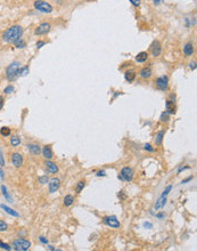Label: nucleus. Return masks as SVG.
I'll return each mask as SVG.
<instances>
[{
  "label": "nucleus",
  "mask_w": 197,
  "mask_h": 251,
  "mask_svg": "<svg viewBox=\"0 0 197 251\" xmlns=\"http://www.w3.org/2000/svg\"><path fill=\"white\" fill-rule=\"evenodd\" d=\"M23 34V28L21 25H13L11 28L7 29L2 34V39L6 42H15L18 39H21Z\"/></svg>",
  "instance_id": "1"
},
{
  "label": "nucleus",
  "mask_w": 197,
  "mask_h": 251,
  "mask_svg": "<svg viewBox=\"0 0 197 251\" xmlns=\"http://www.w3.org/2000/svg\"><path fill=\"white\" fill-rule=\"evenodd\" d=\"M21 69V63L20 62H14L11 65H8L7 70H6V77L8 80H14L17 77V72Z\"/></svg>",
  "instance_id": "2"
},
{
  "label": "nucleus",
  "mask_w": 197,
  "mask_h": 251,
  "mask_svg": "<svg viewBox=\"0 0 197 251\" xmlns=\"http://www.w3.org/2000/svg\"><path fill=\"white\" fill-rule=\"evenodd\" d=\"M31 243L24 239H17L13 242V249L16 251H26L30 249Z\"/></svg>",
  "instance_id": "3"
},
{
  "label": "nucleus",
  "mask_w": 197,
  "mask_h": 251,
  "mask_svg": "<svg viewBox=\"0 0 197 251\" xmlns=\"http://www.w3.org/2000/svg\"><path fill=\"white\" fill-rule=\"evenodd\" d=\"M34 7H35V9H38L39 11L47 13V14H49V13L52 11V5L48 4V2H46V1H42V0H37L34 2Z\"/></svg>",
  "instance_id": "4"
},
{
  "label": "nucleus",
  "mask_w": 197,
  "mask_h": 251,
  "mask_svg": "<svg viewBox=\"0 0 197 251\" xmlns=\"http://www.w3.org/2000/svg\"><path fill=\"white\" fill-rule=\"evenodd\" d=\"M167 84H169V78L166 75H162L156 79V87L162 91H165L167 89Z\"/></svg>",
  "instance_id": "5"
},
{
  "label": "nucleus",
  "mask_w": 197,
  "mask_h": 251,
  "mask_svg": "<svg viewBox=\"0 0 197 251\" xmlns=\"http://www.w3.org/2000/svg\"><path fill=\"white\" fill-rule=\"evenodd\" d=\"M121 178L125 182H131L133 178V169L130 167H124L121 170Z\"/></svg>",
  "instance_id": "6"
},
{
  "label": "nucleus",
  "mask_w": 197,
  "mask_h": 251,
  "mask_svg": "<svg viewBox=\"0 0 197 251\" xmlns=\"http://www.w3.org/2000/svg\"><path fill=\"white\" fill-rule=\"evenodd\" d=\"M104 223L107 226L112 227V228H119L120 227V221L117 220V218L115 216H107V217H105Z\"/></svg>",
  "instance_id": "7"
},
{
  "label": "nucleus",
  "mask_w": 197,
  "mask_h": 251,
  "mask_svg": "<svg viewBox=\"0 0 197 251\" xmlns=\"http://www.w3.org/2000/svg\"><path fill=\"white\" fill-rule=\"evenodd\" d=\"M49 31H50V24L47 23V22H44V23L40 24V25L35 29L34 33L38 34V35H42V34H47Z\"/></svg>",
  "instance_id": "8"
},
{
  "label": "nucleus",
  "mask_w": 197,
  "mask_h": 251,
  "mask_svg": "<svg viewBox=\"0 0 197 251\" xmlns=\"http://www.w3.org/2000/svg\"><path fill=\"white\" fill-rule=\"evenodd\" d=\"M150 52H152V55L153 56H160L161 55V52H162V47H161V43L160 41H155L152 43V46H150Z\"/></svg>",
  "instance_id": "9"
},
{
  "label": "nucleus",
  "mask_w": 197,
  "mask_h": 251,
  "mask_svg": "<svg viewBox=\"0 0 197 251\" xmlns=\"http://www.w3.org/2000/svg\"><path fill=\"white\" fill-rule=\"evenodd\" d=\"M11 162L16 168H20L23 164V157L20 153H14L11 155Z\"/></svg>",
  "instance_id": "10"
},
{
  "label": "nucleus",
  "mask_w": 197,
  "mask_h": 251,
  "mask_svg": "<svg viewBox=\"0 0 197 251\" xmlns=\"http://www.w3.org/2000/svg\"><path fill=\"white\" fill-rule=\"evenodd\" d=\"M61 186V180L58 178H52L49 183V192L50 193H55Z\"/></svg>",
  "instance_id": "11"
},
{
  "label": "nucleus",
  "mask_w": 197,
  "mask_h": 251,
  "mask_svg": "<svg viewBox=\"0 0 197 251\" xmlns=\"http://www.w3.org/2000/svg\"><path fill=\"white\" fill-rule=\"evenodd\" d=\"M44 164H46V167H47L48 172H50V174H56V172L58 171V167H57V164H56V163H54V162H52L50 160H47Z\"/></svg>",
  "instance_id": "12"
},
{
  "label": "nucleus",
  "mask_w": 197,
  "mask_h": 251,
  "mask_svg": "<svg viewBox=\"0 0 197 251\" xmlns=\"http://www.w3.org/2000/svg\"><path fill=\"white\" fill-rule=\"evenodd\" d=\"M42 154H43V157H46L47 160L52 159L54 153H52V147H50V145H46V146L42 148Z\"/></svg>",
  "instance_id": "13"
},
{
  "label": "nucleus",
  "mask_w": 197,
  "mask_h": 251,
  "mask_svg": "<svg viewBox=\"0 0 197 251\" xmlns=\"http://www.w3.org/2000/svg\"><path fill=\"white\" fill-rule=\"evenodd\" d=\"M165 106H166V112H169L171 114H174V112H176V104H174L173 101H171V99L166 101Z\"/></svg>",
  "instance_id": "14"
},
{
  "label": "nucleus",
  "mask_w": 197,
  "mask_h": 251,
  "mask_svg": "<svg viewBox=\"0 0 197 251\" xmlns=\"http://www.w3.org/2000/svg\"><path fill=\"white\" fill-rule=\"evenodd\" d=\"M28 148H29V151L31 152L32 154H34V155H39V154H40V152H41L40 146H39V145H37V144L28 145Z\"/></svg>",
  "instance_id": "15"
},
{
  "label": "nucleus",
  "mask_w": 197,
  "mask_h": 251,
  "mask_svg": "<svg viewBox=\"0 0 197 251\" xmlns=\"http://www.w3.org/2000/svg\"><path fill=\"white\" fill-rule=\"evenodd\" d=\"M147 58H148V54L146 52H139L137 56H136V61L138 63H144L147 61Z\"/></svg>",
  "instance_id": "16"
},
{
  "label": "nucleus",
  "mask_w": 197,
  "mask_h": 251,
  "mask_svg": "<svg viewBox=\"0 0 197 251\" xmlns=\"http://www.w3.org/2000/svg\"><path fill=\"white\" fill-rule=\"evenodd\" d=\"M184 52H185V54H186L187 56H191L194 54V46H193V43H190V42L186 43L185 48H184Z\"/></svg>",
  "instance_id": "17"
},
{
  "label": "nucleus",
  "mask_w": 197,
  "mask_h": 251,
  "mask_svg": "<svg viewBox=\"0 0 197 251\" xmlns=\"http://www.w3.org/2000/svg\"><path fill=\"white\" fill-rule=\"evenodd\" d=\"M0 207H1V209H4L7 213H9L11 216H14V217H18V216H20V215H18V212H16L15 210H13L11 208L7 207L6 204H0Z\"/></svg>",
  "instance_id": "18"
},
{
  "label": "nucleus",
  "mask_w": 197,
  "mask_h": 251,
  "mask_svg": "<svg viewBox=\"0 0 197 251\" xmlns=\"http://www.w3.org/2000/svg\"><path fill=\"white\" fill-rule=\"evenodd\" d=\"M150 75H152V70L149 67H144L140 71V77L143 79H148V78H150Z\"/></svg>",
  "instance_id": "19"
},
{
  "label": "nucleus",
  "mask_w": 197,
  "mask_h": 251,
  "mask_svg": "<svg viewBox=\"0 0 197 251\" xmlns=\"http://www.w3.org/2000/svg\"><path fill=\"white\" fill-rule=\"evenodd\" d=\"M124 78L128 82H132L136 79V72L135 71H126L124 74Z\"/></svg>",
  "instance_id": "20"
},
{
  "label": "nucleus",
  "mask_w": 197,
  "mask_h": 251,
  "mask_svg": "<svg viewBox=\"0 0 197 251\" xmlns=\"http://www.w3.org/2000/svg\"><path fill=\"white\" fill-rule=\"evenodd\" d=\"M73 202H74V196L71 195V194H68V195H66V196L64 198V204H65L66 207L72 206Z\"/></svg>",
  "instance_id": "21"
},
{
  "label": "nucleus",
  "mask_w": 197,
  "mask_h": 251,
  "mask_svg": "<svg viewBox=\"0 0 197 251\" xmlns=\"http://www.w3.org/2000/svg\"><path fill=\"white\" fill-rule=\"evenodd\" d=\"M163 136H164V131H163V130H161V131H158V133H157L156 138H155V144H156V145H161V144H162Z\"/></svg>",
  "instance_id": "22"
},
{
  "label": "nucleus",
  "mask_w": 197,
  "mask_h": 251,
  "mask_svg": "<svg viewBox=\"0 0 197 251\" xmlns=\"http://www.w3.org/2000/svg\"><path fill=\"white\" fill-rule=\"evenodd\" d=\"M165 202H166V198H165V196H161V199H160L158 201H157V202H156V204H155V210L160 209V208H162V207H164Z\"/></svg>",
  "instance_id": "23"
},
{
  "label": "nucleus",
  "mask_w": 197,
  "mask_h": 251,
  "mask_svg": "<svg viewBox=\"0 0 197 251\" xmlns=\"http://www.w3.org/2000/svg\"><path fill=\"white\" fill-rule=\"evenodd\" d=\"M20 143H21V139H20L18 136H13L11 138V144L13 146H18Z\"/></svg>",
  "instance_id": "24"
},
{
  "label": "nucleus",
  "mask_w": 197,
  "mask_h": 251,
  "mask_svg": "<svg viewBox=\"0 0 197 251\" xmlns=\"http://www.w3.org/2000/svg\"><path fill=\"white\" fill-rule=\"evenodd\" d=\"M84 186H85V182H84V180L79 182L78 185H76V187H75V192H76V193H81V191L84 188Z\"/></svg>",
  "instance_id": "25"
},
{
  "label": "nucleus",
  "mask_w": 197,
  "mask_h": 251,
  "mask_svg": "<svg viewBox=\"0 0 197 251\" xmlns=\"http://www.w3.org/2000/svg\"><path fill=\"white\" fill-rule=\"evenodd\" d=\"M0 134L2 135V136L7 137L11 135V128H7V127H2L1 129H0Z\"/></svg>",
  "instance_id": "26"
},
{
  "label": "nucleus",
  "mask_w": 197,
  "mask_h": 251,
  "mask_svg": "<svg viewBox=\"0 0 197 251\" xmlns=\"http://www.w3.org/2000/svg\"><path fill=\"white\" fill-rule=\"evenodd\" d=\"M29 73V67H22L18 70V72H17V77H24V75H26V74Z\"/></svg>",
  "instance_id": "27"
},
{
  "label": "nucleus",
  "mask_w": 197,
  "mask_h": 251,
  "mask_svg": "<svg viewBox=\"0 0 197 251\" xmlns=\"http://www.w3.org/2000/svg\"><path fill=\"white\" fill-rule=\"evenodd\" d=\"M169 116H170V113L169 112H163L162 114H161V121L162 122H166V121H169Z\"/></svg>",
  "instance_id": "28"
},
{
  "label": "nucleus",
  "mask_w": 197,
  "mask_h": 251,
  "mask_svg": "<svg viewBox=\"0 0 197 251\" xmlns=\"http://www.w3.org/2000/svg\"><path fill=\"white\" fill-rule=\"evenodd\" d=\"M15 45H16V48H24L25 47V41L22 40V39H18L17 41H15Z\"/></svg>",
  "instance_id": "29"
},
{
  "label": "nucleus",
  "mask_w": 197,
  "mask_h": 251,
  "mask_svg": "<svg viewBox=\"0 0 197 251\" xmlns=\"http://www.w3.org/2000/svg\"><path fill=\"white\" fill-rule=\"evenodd\" d=\"M13 91H14V87L11 86V84H9V86H7V87L5 88V90H4V93H5V94H7V95L11 94Z\"/></svg>",
  "instance_id": "30"
},
{
  "label": "nucleus",
  "mask_w": 197,
  "mask_h": 251,
  "mask_svg": "<svg viewBox=\"0 0 197 251\" xmlns=\"http://www.w3.org/2000/svg\"><path fill=\"white\" fill-rule=\"evenodd\" d=\"M8 228V225L4 221V220H0V232H4Z\"/></svg>",
  "instance_id": "31"
},
{
  "label": "nucleus",
  "mask_w": 197,
  "mask_h": 251,
  "mask_svg": "<svg viewBox=\"0 0 197 251\" xmlns=\"http://www.w3.org/2000/svg\"><path fill=\"white\" fill-rule=\"evenodd\" d=\"M1 191H2V194L5 195V198L7 200H11V198H9V195H8V193H7V189H6V186L5 185H2L1 186Z\"/></svg>",
  "instance_id": "32"
},
{
  "label": "nucleus",
  "mask_w": 197,
  "mask_h": 251,
  "mask_svg": "<svg viewBox=\"0 0 197 251\" xmlns=\"http://www.w3.org/2000/svg\"><path fill=\"white\" fill-rule=\"evenodd\" d=\"M171 189H172V186H171V185H169V186L166 187L165 191L163 192V194H162V196H166V195H167V194L170 193V191H171Z\"/></svg>",
  "instance_id": "33"
},
{
  "label": "nucleus",
  "mask_w": 197,
  "mask_h": 251,
  "mask_svg": "<svg viewBox=\"0 0 197 251\" xmlns=\"http://www.w3.org/2000/svg\"><path fill=\"white\" fill-rule=\"evenodd\" d=\"M0 248H2V249H5V250H11V247H9L8 244L1 243V242H0Z\"/></svg>",
  "instance_id": "34"
},
{
  "label": "nucleus",
  "mask_w": 197,
  "mask_h": 251,
  "mask_svg": "<svg viewBox=\"0 0 197 251\" xmlns=\"http://www.w3.org/2000/svg\"><path fill=\"white\" fill-rule=\"evenodd\" d=\"M39 182H40L41 184H46V183L48 182V177H47V176H43V177H40V178H39Z\"/></svg>",
  "instance_id": "35"
},
{
  "label": "nucleus",
  "mask_w": 197,
  "mask_h": 251,
  "mask_svg": "<svg viewBox=\"0 0 197 251\" xmlns=\"http://www.w3.org/2000/svg\"><path fill=\"white\" fill-rule=\"evenodd\" d=\"M130 2H131L132 5H135L136 7L140 6V1H139V0H130Z\"/></svg>",
  "instance_id": "36"
},
{
  "label": "nucleus",
  "mask_w": 197,
  "mask_h": 251,
  "mask_svg": "<svg viewBox=\"0 0 197 251\" xmlns=\"http://www.w3.org/2000/svg\"><path fill=\"white\" fill-rule=\"evenodd\" d=\"M4 104H5V98L2 96H0V110L4 107Z\"/></svg>",
  "instance_id": "37"
},
{
  "label": "nucleus",
  "mask_w": 197,
  "mask_h": 251,
  "mask_svg": "<svg viewBox=\"0 0 197 251\" xmlns=\"http://www.w3.org/2000/svg\"><path fill=\"white\" fill-rule=\"evenodd\" d=\"M0 163H1V167L5 166V160H4V157H2V153L0 151Z\"/></svg>",
  "instance_id": "38"
},
{
  "label": "nucleus",
  "mask_w": 197,
  "mask_h": 251,
  "mask_svg": "<svg viewBox=\"0 0 197 251\" xmlns=\"http://www.w3.org/2000/svg\"><path fill=\"white\" fill-rule=\"evenodd\" d=\"M145 148L147 150V151H149V152H153V151H154V148L150 146L149 144H146V145H145Z\"/></svg>",
  "instance_id": "39"
},
{
  "label": "nucleus",
  "mask_w": 197,
  "mask_h": 251,
  "mask_svg": "<svg viewBox=\"0 0 197 251\" xmlns=\"http://www.w3.org/2000/svg\"><path fill=\"white\" fill-rule=\"evenodd\" d=\"M44 43H46L44 41H39V42H37V47H38V48H41V47L43 46V45H44Z\"/></svg>",
  "instance_id": "40"
},
{
  "label": "nucleus",
  "mask_w": 197,
  "mask_h": 251,
  "mask_svg": "<svg viewBox=\"0 0 197 251\" xmlns=\"http://www.w3.org/2000/svg\"><path fill=\"white\" fill-rule=\"evenodd\" d=\"M195 64H196L195 62H191L190 63V65H189V67H190L191 70H195V69H196V65H195Z\"/></svg>",
  "instance_id": "41"
},
{
  "label": "nucleus",
  "mask_w": 197,
  "mask_h": 251,
  "mask_svg": "<svg viewBox=\"0 0 197 251\" xmlns=\"http://www.w3.org/2000/svg\"><path fill=\"white\" fill-rule=\"evenodd\" d=\"M144 226H145V227H149V228H152V227H153V225H152L150 223H145V224H144Z\"/></svg>",
  "instance_id": "42"
},
{
  "label": "nucleus",
  "mask_w": 197,
  "mask_h": 251,
  "mask_svg": "<svg viewBox=\"0 0 197 251\" xmlns=\"http://www.w3.org/2000/svg\"><path fill=\"white\" fill-rule=\"evenodd\" d=\"M97 176H105V171H104V170H102V171H98Z\"/></svg>",
  "instance_id": "43"
},
{
  "label": "nucleus",
  "mask_w": 197,
  "mask_h": 251,
  "mask_svg": "<svg viewBox=\"0 0 197 251\" xmlns=\"http://www.w3.org/2000/svg\"><path fill=\"white\" fill-rule=\"evenodd\" d=\"M40 241H41L42 243H47V242H48V241L46 240V239H44V238H43V236H41V238H40Z\"/></svg>",
  "instance_id": "44"
},
{
  "label": "nucleus",
  "mask_w": 197,
  "mask_h": 251,
  "mask_svg": "<svg viewBox=\"0 0 197 251\" xmlns=\"http://www.w3.org/2000/svg\"><path fill=\"white\" fill-rule=\"evenodd\" d=\"M190 179H193V177H189V178H187V179H185V180H182V184H185V183H187V182H189Z\"/></svg>",
  "instance_id": "45"
},
{
  "label": "nucleus",
  "mask_w": 197,
  "mask_h": 251,
  "mask_svg": "<svg viewBox=\"0 0 197 251\" xmlns=\"http://www.w3.org/2000/svg\"><path fill=\"white\" fill-rule=\"evenodd\" d=\"M0 177H1V178H2V179H4V171H2L1 169H0Z\"/></svg>",
  "instance_id": "46"
},
{
  "label": "nucleus",
  "mask_w": 197,
  "mask_h": 251,
  "mask_svg": "<svg viewBox=\"0 0 197 251\" xmlns=\"http://www.w3.org/2000/svg\"><path fill=\"white\" fill-rule=\"evenodd\" d=\"M55 1H57V2H62L63 0H55Z\"/></svg>",
  "instance_id": "47"
}]
</instances>
